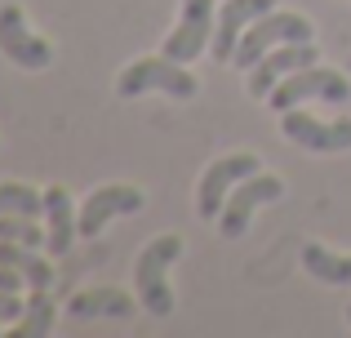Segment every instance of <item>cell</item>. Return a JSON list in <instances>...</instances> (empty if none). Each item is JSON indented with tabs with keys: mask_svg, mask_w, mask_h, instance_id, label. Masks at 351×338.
Listing matches in <instances>:
<instances>
[{
	"mask_svg": "<svg viewBox=\"0 0 351 338\" xmlns=\"http://www.w3.org/2000/svg\"><path fill=\"white\" fill-rule=\"evenodd\" d=\"M182 258V241L178 236H156L134 263V285H138V303L147 316H173V289H169V267Z\"/></svg>",
	"mask_w": 351,
	"mask_h": 338,
	"instance_id": "1",
	"label": "cell"
},
{
	"mask_svg": "<svg viewBox=\"0 0 351 338\" xmlns=\"http://www.w3.org/2000/svg\"><path fill=\"white\" fill-rule=\"evenodd\" d=\"M169 94V98H196V76L187 71V62H178V58H169V53H160V58H138V62H129L125 71H120V80H116V94L120 98H143V94Z\"/></svg>",
	"mask_w": 351,
	"mask_h": 338,
	"instance_id": "2",
	"label": "cell"
},
{
	"mask_svg": "<svg viewBox=\"0 0 351 338\" xmlns=\"http://www.w3.org/2000/svg\"><path fill=\"white\" fill-rule=\"evenodd\" d=\"M307 98H325V103H351V80L334 67H298L271 89V107L276 112H289V107L307 103Z\"/></svg>",
	"mask_w": 351,
	"mask_h": 338,
	"instance_id": "3",
	"label": "cell"
},
{
	"mask_svg": "<svg viewBox=\"0 0 351 338\" xmlns=\"http://www.w3.org/2000/svg\"><path fill=\"white\" fill-rule=\"evenodd\" d=\"M311 23L302 14H263L258 23H249V32L240 36V45H236V67H254L263 53H271L276 45H293V40H311Z\"/></svg>",
	"mask_w": 351,
	"mask_h": 338,
	"instance_id": "4",
	"label": "cell"
},
{
	"mask_svg": "<svg viewBox=\"0 0 351 338\" xmlns=\"http://www.w3.org/2000/svg\"><path fill=\"white\" fill-rule=\"evenodd\" d=\"M280 196H285V182L276 178V173L258 169V173H249V178H240L232 187V196H227L223 214H218V232H223L227 241H240L245 227H249V218H254V209L271 205V200H280Z\"/></svg>",
	"mask_w": 351,
	"mask_h": 338,
	"instance_id": "5",
	"label": "cell"
},
{
	"mask_svg": "<svg viewBox=\"0 0 351 338\" xmlns=\"http://www.w3.org/2000/svg\"><path fill=\"white\" fill-rule=\"evenodd\" d=\"M249 173H258V156H254V152H236V156L214 160V165L200 173V187H196V214L214 223V218L223 214V205H227V191H232L240 178H249Z\"/></svg>",
	"mask_w": 351,
	"mask_h": 338,
	"instance_id": "6",
	"label": "cell"
},
{
	"mask_svg": "<svg viewBox=\"0 0 351 338\" xmlns=\"http://www.w3.org/2000/svg\"><path fill=\"white\" fill-rule=\"evenodd\" d=\"M0 53L27 71H40L53 62V49L36 32H27V18L18 5H0Z\"/></svg>",
	"mask_w": 351,
	"mask_h": 338,
	"instance_id": "7",
	"label": "cell"
},
{
	"mask_svg": "<svg viewBox=\"0 0 351 338\" xmlns=\"http://www.w3.org/2000/svg\"><path fill=\"white\" fill-rule=\"evenodd\" d=\"M214 45V0H182V18L165 40V53L178 62H191Z\"/></svg>",
	"mask_w": 351,
	"mask_h": 338,
	"instance_id": "8",
	"label": "cell"
},
{
	"mask_svg": "<svg viewBox=\"0 0 351 338\" xmlns=\"http://www.w3.org/2000/svg\"><path fill=\"white\" fill-rule=\"evenodd\" d=\"M311 62H316V45H311V40L276 45L271 53H263V58L254 62V71H249V94H254V98H271V89L280 85L289 71L311 67Z\"/></svg>",
	"mask_w": 351,
	"mask_h": 338,
	"instance_id": "9",
	"label": "cell"
},
{
	"mask_svg": "<svg viewBox=\"0 0 351 338\" xmlns=\"http://www.w3.org/2000/svg\"><path fill=\"white\" fill-rule=\"evenodd\" d=\"M280 130L285 138H293L298 147L307 152H347L351 147V121H316V116L298 112V107H289V112H280Z\"/></svg>",
	"mask_w": 351,
	"mask_h": 338,
	"instance_id": "10",
	"label": "cell"
},
{
	"mask_svg": "<svg viewBox=\"0 0 351 338\" xmlns=\"http://www.w3.org/2000/svg\"><path fill=\"white\" fill-rule=\"evenodd\" d=\"M143 205H147V196H143L138 187H129V182L98 187L94 196L85 200V209H80V236H98L116 214H138Z\"/></svg>",
	"mask_w": 351,
	"mask_h": 338,
	"instance_id": "11",
	"label": "cell"
},
{
	"mask_svg": "<svg viewBox=\"0 0 351 338\" xmlns=\"http://www.w3.org/2000/svg\"><path fill=\"white\" fill-rule=\"evenodd\" d=\"M276 0H223V9H218V32H214V58L218 62H232L236 58V45L240 36L249 32V23H258L263 14H271Z\"/></svg>",
	"mask_w": 351,
	"mask_h": 338,
	"instance_id": "12",
	"label": "cell"
},
{
	"mask_svg": "<svg viewBox=\"0 0 351 338\" xmlns=\"http://www.w3.org/2000/svg\"><path fill=\"white\" fill-rule=\"evenodd\" d=\"M67 316H76V321H103V316L129 321V316H134V298H129L125 289L94 285V289H80V294L67 298Z\"/></svg>",
	"mask_w": 351,
	"mask_h": 338,
	"instance_id": "13",
	"label": "cell"
},
{
	"mask_svg": "<svg viewBox=\"0 0 351 338\" xmlns=\"http://www.w3.org/2000/svg\"><path fill=\"white\" fill-rule=\"evenodd\" d=\"M76 209H71V196L62 187H49L45 191V245H49V254H67L71 241H76Z\"/></svg>",
	"mask_w": 351,
	"mask_h": 338,
	"instance_id": "14",
	"label": "cell"
},
{
	"mask_svg": "<svg viewBox=\"0 0 351 338\" xmlns=\"http://www.w3.org/2000/svg\"><path fill=\"white\" fill-rule=\"evenodd\" d=\"M0 263H9L14 271H23V280L32 289H53V267L36 254V245H18V241H0Z\"/></svg>",
	"mask_w": 351,
	"mask_h": 338,
	"instance_id": "15",
	"label": "cell"
},
{
	"mask_svg": "<svg viewBox=\"0 0 351 338\" xmlns=\"http://www.w3.org/2000/svg\"><path fill=\"white\" fill-rule=\"evenodd\" d=\"M302 267L316 280H325V285H351V254H329L316 241L302 245Z\"/></svg>",
	"mask_w": 351,
	"mask_h": 338,
	"instance_id": "16",
	"label": "cell"
},
{
	"mask_svg": "<svg viewBox=\"0 0 351 338\" xmlns=\"http://www.w3.org/2000/svg\"><path fill=\"white\" fill-rule=\"evenodd\" d=\"M49 330H53V298H49V289H32L23 321L14 325V338H45Z\"/></svg>",
	"mask_w": 351,
	"mask_h": 338,
	"instance_id": "17",
	"label": "cell"
},
{
	"mask_svg": "<svg viewBox=\"0 0 351 338\" xmlns=\"http://www.w3.org/2000/svg\"><path fill=\"white\" fill-rule=\"evenodd\" d=\"M45 209V196L27 182H0V214H27L36 218Z\"/></svg>",
	"mask_w": 351,
	"mask_h": 338,
	"instance_id": "18",
	"label": "cell"
},
{
	"mask_svg": "<svg viewBox=\"0 0 351 338\" xmlns=\"http://www.w3.org/2000/svg\"><path fill=\"white\" fill-rule=\"evenodd\" d=\"M0 241H18V245H40V227H36V218L27 214H0Z\"/></svg>",
	"mask_w": 351,
	"mask_h": 338,
	"instance_id": "19",
	"label": "cell"
},
{
	"mask_svg": "<svg viewBox=\"0 0 351 338\" xmlns=\"http://www.w3.org/2000/svg\"><path fill=\"white\" fill-rule=\"evenodd\" d=\"M27 307L18 303V294H9V289H0V325L5 321H14V316H23Z\"/></svg>",
	"mask_w": 351,
	"mask_h": 338,
	"instance_id": "20",
	"label": "cell"
},
{
	"mask_svg": "<svg viewBox=\"0 0 351 338\" xmlns=\"http://www.w3.org/2000/svg\"><path fill=\"white\" fill-rule=\"evenodd\" d=\"M27 280H23V271H14L9 263H0V289H9V294H18Z\"/></svg>",
	"mask_w": 351,
	"mask_h": 338,
	"instance_id": "21",
	"label": "cell"
},
{
	"mask_svg": "<svg viewBox=\"0 0 351 338\" xmlns=\"http://www.w3.org/2000/svg\"><path fill=\"white\" fill-rule=\"evenodd\" d=\"M347 325H351V307H347Z\"/></svg>",
	"mask_w": 351,
	"mask_h": 338,
	"instance_id": "22",
	"label": "cell"
}]
</instances>
